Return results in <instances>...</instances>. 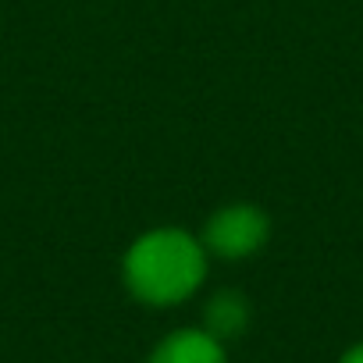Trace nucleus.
Wrapping results in <instances>:
<instances>
[{
    "label": "nucleus",
    "instance_id": "3",
    "mask_svg": "<svg viewBox=\"0 0 363 363\" xmlns=\"http://www.w3.org/2000/svg\"><path fill=\"white\" fill-rule=\"evenodd\" d=\"M146 363H228L225 342L214 338L207 328H182L160 338Z\"/></svg>",
    "mask_w": 363,
    "mask_h": 363
},
{
    "label": "nucleus",
    "instance_id": "5",
    "mask_svg": "<svg viewBox=\"0 0 363 363\" xmlns=\"http://www.w3.org/2000/svg\"><path fill=\"white\" fill-rule=\"evenodd\" d=\"M338 363H363V342H359V345H352V349H345Z\"/></svg>",
    "mask_w": 363,
    "mask_h": 363
},
{
    "label": "nucleus",
    "instance_id": "4",
    "mask_svg": "<svg viewBox=\"0 0 363 363\" xmlns=\"http://www.w3.org/2000/svg\"><path fill=\"white\" fill-rule=\"evenodd\" d=\"M246 320H250V306L239 292H218L207 306V331L214 338H235L246 331Z\"/></svg>",
    "mask_w": 363,
    "mask_h": 363
},
{
    "label": "nucleus",
    "instance_id": "2",
    "mask_svg": "<svg viewBox=\"0 0 363 363\" xmlns=\"http://www.w3.org/2000/svg\"><path fill=\"white\" fill-rule=\"evenodd\" d=\"M271 235V221L264 211L257 207H225L218 211L207 228H203V250L221 257V260H242V257H253L257 250H264Z\"/></svg>",
    "mask_w": 363,
    "mask_h": 363
},
{
    "label": "nucleus",
    "instance_id": "1",
    "mask_svg": "<svg viewBox=\"0 0 363 363\" xmlns=\"http://www.w3.org/2000/svg\"><path fill=\"white\" fill-rule=\"evenodd\" d=\"M207 278V250L182 228H153L125 253V285L139 303H186Z\"/></svg>",
    "mask_w": 363,
    "mask_h": 363
}]
</instances>
